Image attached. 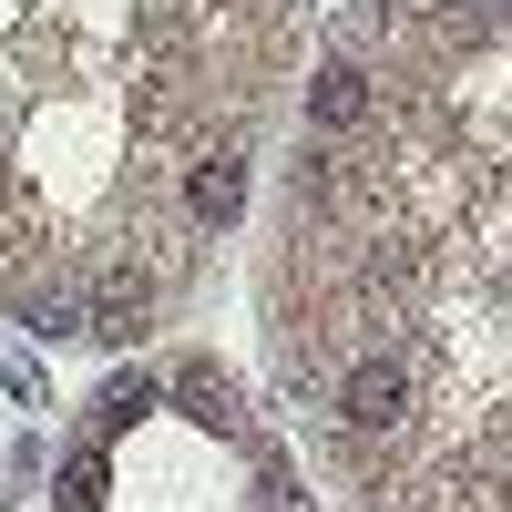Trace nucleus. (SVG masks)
<instances>
[{"instance_id":"1","label":"nucleus","mask_w":512,"mask_h":512,"mask_svg":"<svg viewBox=\"0 0 512 512\" xmlns=\"http://www.w3.org/2000/svg\"><path fill=\"white\" fill-rule=\"evenodd\" d=\"M338 420H349L359 441H379V431H400L410 420V369L379 349V359H359L349 379H338Z\"/></svg>"},{"instance_id":"2","label":"nucleus","mask_w":512,"mask_h":512,"mask_svg":"<svg viewBox=\"0 0 512 512\" xmlns=\"http://www.w3.org/2000/svg\"><path fill=\"white\" fill-rule=\"evenodd\" d=\"M308 123H318V134H359V123H369V72L359 62L308 72Z\"/></svg>"},{"instance_id":"3","label":"nucleus","mask_w":512,"mask_h":512,"mask_svg":"<svg viewBox=\"0 0 512 512\" xmlns=\"http://www.w3.org/2000/svg\"><path fill=\"white\" fill-rule=\"evenodd\" d=\"M185 205H195V226H236V216H246V154H236V144L205 154L195 175H185Z\"/></svg>"},{"instance_id":"4","label":"nucleus","mask_w":512,"mask_h":512,"mask_svg":"<svg viewBox=\"0 0 512 512\" xmlns=\"http://www.w3.org/2000/svg\"><path fill=\"white\" fill-rule=\"evenodd\" d=\"M82 338H103V349H134V338H144V287H134V277H103L93 297H82Z\"/></svg>"},{"instance_id":"5","label":"nucleus","mask_w":512,"mask_h":512,"mask_svg":"<svg viewBox=\"0 0 512 512\" xmlns=\"http://www.w3.org/2000/svg\"><path fill=\"white\" fill-rule=\"evenodd\" d=\"M144 410H164V379H154V369H123L113 390H103V431H134Z\"/></svg>"},{"instance_id":"6","label":"nucleus","mask_w":512,"mask_h":512,"mask_svg":"<svg viewBox=\"0 0 512 512\" xmlns=\"http://www.w3.org/2000/svg\"><path fill=\"white\" fill-rule=\"evenodd\" d=\"M62 502H72V512H93V502H103V451H93V441L62 461Z\"/></svg>"},{"instance_id":"7","label":"nucleus","mask_w":512,"mask_h":512,"mask_svg":"<svg viewBox=\"0 0 512 512\" xmlns=\"http://www.w3.org/2000/svg\"><path fill=\"white\" fill-rule=\"evenodd\" d=\"M31 328L41 338H82V297H31Z\"/></svg>"},{"instance_id":"8","label":"nucleus","mask_w":512,"mask_h":512,"mask_svg":"<svg viewBox=\"0 0 512 512\" xmlns=\"http://www.w3.org/2000/svg\"><path fill=\"white\" fill-rule=\"evenodd\" d=\"M185 400H195V420H226V390H216V369H185Z\"/></svg>"}]
</instances>
